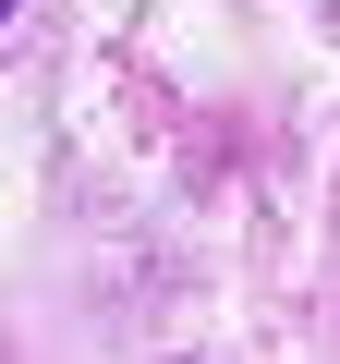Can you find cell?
<instances>
[{"label":"cell","instance_id":"1","mask_svg":"<svg viewBox=\"0 0 340 364\" xmlns=\"http://www.w3.org/2000/svg\"><path fill=\"white\" fill-rule=\"evenodd\" d=\"M0 13H13V0H0Z\"/></svg>","mask_w":340,"mask_h":364}]
</instances>
